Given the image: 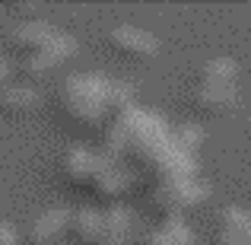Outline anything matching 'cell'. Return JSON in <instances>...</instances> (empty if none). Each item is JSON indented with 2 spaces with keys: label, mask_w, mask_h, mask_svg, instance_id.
<instances>
[{
  "label": "cell",
  "mask_w": 251,
  "mask_h": 245,
  "mask_svg": "<svg viewBox=\"0 0 251 245\" xmlns=\"http://www.w3.org/2000/svg\"><path fill=\"white\" fill-rule=\"evenodd\" d=\"M194 105L207 115H223V111L239 105V86H223V83H201L194 92Z\"/></svg>",
  "instance_id": "7"
},
{
  "label": "cell",
  "mask_w": 251,
  "mask_h": 245,
  "mask_svg": "<svg viewBox=\"0 0 251 245\" xmlns=\"http://www.w3.org/2000/svg\"><path fill=\"white\" fill-rule=\"evenodd\" d=\"M127 233H130V214H127V207L115 204V207L105 210V226H102V239H99V245H124Z\"/></svg>",
  "instance_id": "12"
},
{
  "label": "cell",
  "mask_w": 251,
  "mask_h": 245,
  "mask_svg": "<svg viewBox=\"0 0 251 245\" xmlns=\"http://www.w3.org/2000/svg\"><path fill=\"white\" fill-rule=\"evenodd\" d=\"M102 226H105V214L102 210L83 207V210L74 214L70 233H74V239L83 242V245H99V239H102Z\"/></svg>",
  "instance_id": "9"
},
{
  "label": "cell",
  "mask_w": 251,
  "mask_h": 245,
  "mask_svg": "<svg viewBox=\"0 0 251 245\" xmlns=\"http://www.w3.org/2000/svg\"><path fill=\"white\" fill-rule=\"evenodd\" d=\"M235 80H239V61L235 57H210L201 67V83L235 86Z\"/></svg>",
  "instance_id": "13"
},
{
  "label": "cell",
  "mask_w": 251,
  "mask_h": 245,
  "mask_svg": "<svg viewBox=\"0 0 251 245\" xmlns=\"http://www.w3.org/2000/svg\"><path fill=\"white\" fill-rule=\"evenodd\" d=\"M74 54H76L74 35H64L61 42L48 45V48H42V51H29V54L23 57V74L32 77V80H42V77H48L51 70H57L67 57H74Z\"/></svg>",
  "instance_id": "3"
},
{
  "label": "cell",
  "mask_w": 251,
  "mask_h": 245,
  "mask_svg": "<svg viewBox=\"0 0 251 245\" xmlns=\"http://www.w3.org/2000/svg\"><path fill=\"white\" fill-rule=\"evenodd\" d=\"M67 32H61L57 26H51L48 19H23L16 23V29L10 32V38L19 45V48H29V51H42L48 45L61 42Z\"/></svg>",
  "instance_id": "6"
},
{
  "label": "cell",
  "mask_w": 251,
  "mask_h": 245,
  "mask_svg": "<svg viewBox=\"0 0 251 245\" xmlns=\"http://www.w3.org/2000/svg\"><path fill=\"white\" fill-rule=\"evenodd\" d=\"M64 169H67L74 185L92 188L96 194L105 197H121L130 188V172L111 156L92 153L89 147H70L64 156Z\"/></svg>",
  "instance_id": "2"
},
{
  "label": "cell",
  "mask_w": 251,
  "mask_h": 245,
  "mask_svg": "<svg viewBox=\"0 0 251 245\" xmlns=\"http://www.w3.org/2000/svg\"><path fill=\"white\" fill-rule=\"evenodd\" d=\"M108 42L115 45L121 54H130V57H153L159 54V38L147 29H137L130 23H118L108 29Z\"/></svg>",
  "instance_id": "4"
},
{
  "label": "cell",
  "mask_w": 251,
  "mask_h": 245,
  "mask_svg": "<svg viewBox=\"0 0 251 245\" xmlns=\"http://www.w3.org/2000/svg\"><path fill=\"white\" fill-rule=\"evenodd\" d=\"M64 109L74 121H83L86 128H99L108 118H121L134 109V89L118 80L96 74H74L64 83Z\"/></svg>",
  "instance_id": "1"
},
{
  "label": "cell",
  "mask_w": 251,
  "mask_h": 245,
  "mask_svg": "<svg viewBox=\"0 0 251 245\" xmlns=\"http://www.w3.org/2000/svg\"><path fill=\"white\" fill-rule=\"evenodd\" d=\"M70 223H74V214L64 210V207L42 210V214L29 223V229H25V242L29 245H51L61 233H67Z\"/></svg>",
  "instance_id": "5"
},
{
  "label": "cell",
  "mask_w": 251,
  "mask_h": 245,
  "mask_svg": "<svg viewBox=\"0 0 251 245\" xmlns=\"http://www.w3.org/2000/svg\"><path fill=\"white\" fill-rule=\"evenodd\" d=\"M0 109L10 115H23V111L38 109V89L29 83H10L6 89H0Z\"/></svg>",
  "instance_id": "10"
},
{
  "label": "cell",
  "mask_w": 251,
  "mask_h": 245,
  "mask_svg": "<svg viewBox=\"0 0 251 245\" xmlns=\"http://www.w3.org/2000/svg\"><path fill=\"white\" fill-rule=\"evenodd\" d=\"M0 245H19V233L13 223L0 220Z\"/></svg>",
  "instance_id": "15"
},
{
  "label": "cell",
  "mask_w": 251,
  "mask_h": 245,
  "mask_svg": "<svg viewBox=\"0 0 251 245\" xmlns=\"http://www.w3.org/2000/svg\"><path fill=\"white\" fill-rule=\"evenodd\" d=\"M175 137H178V143H181L188 153L197 156V150H201V143H203V128L194 124V121H181L175 128Z\"/></svg>",
  "instance_id": "14"
},
{
  "label": "cell",
  "mask_w": 251,
  "mask_h": 245,
  "mask_svg": "<svg viewBox=\"0 0 251 245\" xmlns=\"http://www.w3.org/2000/svg\"><path fill=\"white\" fill-rule=\"evenodd\" d=\"M10 61H3V57H0V89H6V86H10Z\"/></svg>",
  "instance_id": "16"
},
{
  "label": "cell",
  "mask_w": 251,
  "mask_h": 245,
  "mask_svg": "<svg viewBox=\"0 0 251 245\" xmlns=\"http://www.w3.org/2000/svg\"><path fill=\"white\" fill-rule=\"evenodd\" d=\"M147 245H197V239H194V229L181 217H169L156 233H150Z\"/></svg>",
  "instance_id": "11"
},
{
  "label": "cell",
  "mask_w": 251,
  "mask_h": 245,
  "mask_svg": "<svg viewBox=\"0 0 251 245\" xmlns=\"http://www.w3.org/2000/svg\"><path fill=\"white\" fill-rule=\"evenodd\" d=\"M216 245H251V217L239 207L220 210V236Z\"/></svg>",
  "instance_id": "8"
}]
</instances>
